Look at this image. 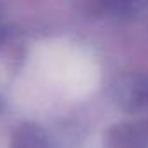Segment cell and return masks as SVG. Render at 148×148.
<instances>
[{"instance_id":"1","label":"cell","mask_w":148,"mask_h":148,"mask_svg":"<svg viewBox=\"0 0 148 148\" xmlns=\"http://www.w3.org/2000/svg\"><path fill=\"white\" fill-rule=\"evenodd\" d=\"M105 148H148V117L110 125L105 132Z\"/></svg>"},{"instance_id":"2","label":"cell","mask_w":148,"mask_h":148,"mask_svg":"<svg viewBox=\"0 0 148 148\" xmlns=\"http://www.w3.org/2000/svg\"><path fill=\"white\" fill-rule=\"evenodd\" d=\"M117 103L129 113H146L148 117V73H131L115 86Z\"/></svg>"},{"instance_id":"3","label":"cell","mask_w":148,"mask_h":148,"mask_svg":"<svg viewBox=\"0 0 148 148\" xmlns=\"http://www.w3.org/2000/svg\"><path fill=\"white\" fill-rule=\"evenodd\" d=\"M9 148H52V143L38 124L21 122L11 134Z\"/></svg>"},{"instance_id":"4","label":"cell","mask_w":148,"mask_h":148,"mask_svg":"<svg viewBox=\"0 0 148 148\" xmlns=\"http://www.w3.org/2000/svg\"><path fill=\"white\" fill-rule=\"evenodd\" d=\"M2 38H4V30H2V25H0V42H2Z\"/></svg>"}]
</instances>
